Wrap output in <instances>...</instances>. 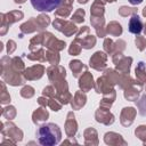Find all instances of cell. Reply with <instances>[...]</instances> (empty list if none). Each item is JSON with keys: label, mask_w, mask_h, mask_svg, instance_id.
I'll use <instances>...</instances> for the list:
<instances>
[{"label": "cell", "mask_w": 146, "mask_h": 146, "mask_svg": "<svg viewBox=\"0 0 146 146\" xmlns=\"http://www.w3.org/2000/svg\"><path fill=\"white\" fill-rule=\"evenodd\" d=\"M63 0H31L34 9L38 11H52L58 8Z\"/></svg>", "instance_id": "2"}, {"label": "cell", "mask_w": 146, "mask_h": 146, "mask_svg": "<svg viewBox=\"0 0 146 146\" xmlns=\"http://www.w3.org/2000/svg\"><path fill=\"white\" fill-rule=\"evenodd\" d=\"M143 30V23L139 16L133 15L130 19H129V31L133 34H139Z\"/></svg>", "instance_id": "3"}, {"label": "cell", "mask_w": 146, "mask_h": 146, "mask_svg": "<svg viewBox=\"0 0 146 146\" xmlns=\"http://www.w3.org/2000/svg\"><path fill=\"white\" fill-rule=\"evenodd\" d=\"M129 2H130L131 5H139V3L143 2V0H129Z\"/></svg>", "instance_id": "4"}, {"label": "cell", "mask_w": 146, "mask_h": 146, "mask_svg": "<svg viewBox=\"0 0 146 146\" xmlns=\"http://www.w3.org/2000/svg\"><path fill=\"white\" fill-rule=\"evenodd\" d=\"M38 140L41 145L52 146L59 143L60 140V130L56 124L47 123L39 128L38 130Z\"/></svg>", "instance_id": "1"}]
</instances>
